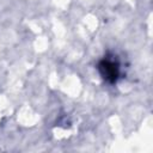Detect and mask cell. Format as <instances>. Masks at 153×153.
I'll use <instances>...</instances> for the list:
<instances>
[{
	"label": "cell",
	"mask_w": 153,
	"mask_h": 153,
	"mask_svg": "<svg viewBox=\"0 0 153 153\" xmlns=\"http://www.w3.org/2000/svg\"><path fill=\"white\" fill-rule=\"evenodd\" d=\"M99 69L102 75L104 76V79H106L108 81L115 82L117 76H118V65L115 63L114 60H109V59H104L102 60V62L99 63Z\"/></svg>",
	"instance_id": "6da1fadb"
}]
</instances>
